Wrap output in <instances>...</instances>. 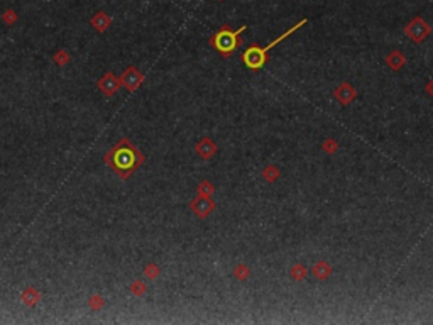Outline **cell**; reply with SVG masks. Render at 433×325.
<instances>
[{"mask_svg":"<svg viewBox=\"0 0 433 325\" xmlns=\"http://www.w3.org/2000/svg\"><path fill=\"white\" fill-rule=\"evenodd\" d=\"M107 161H110L112 168L122 178H125L144 161V156L136 148H132L127 141H124L112 151L110 156H107Z\"/></svg>","mask_w":433,"mask_h":325,"instance_id":"cell-1","label":"cell"},{"mask_svg":"<svg viewBox=\"0 0 433 325\" xmlns=\"http://www.w3.org/2000/svg\"><path fill=\"white\" fill-rule=\"evenodd\" d=\"M305 24H306V19L299 20V22H298V24H294V26L291 27V29L286 31L285 34H281L278 39L271 41L268 46H264V48H261V46H250V48H247V50L244 51V54H242V61H244V64L249 68V70H252V71H259L262 66H264L266 63H268V51H269V50H273V48L276 46V44L281 43V41H285L286 38H288V36L294 34V32H296V31L299 29V27L305 26Z\"/></svg>","mask_w":433,"mask_h":325,"instance_id":"cell-2","label":"cell"},{"mask_svg":"<svg viewBox=\"0 0 433 325\" xmlns=\"http://www.w3.org/2000/svg\"><path fill=\"white\" fill-rule=\"evenodd\" d=\"M245 29H247L245 26H242L241 29H237V31L230 29L229 26H222L220 31H217L215 34L210 38V46L215 48L220 54L225 56V58H229V56L242 44L241 34Z\"/></svg>","mask_w":433,"mask_h":325,"instance_id":"cell-3","label":"cell"},{"mask_svg":"<svg viewBox=\"0 0 433 325\" xmlns=\"http://www.w3.org/2000/svg\"><path fill=\"white\" fill-rule=\"evenodd\" d=\"M404 34H406L413 43L422 44L423 41L432 34V27H430V24L425 22V20L418 15V17H415L406 24V27H404Z\"/></svg>","mask_w":433,"mask_h":325,"instance_id":"cell-4","label":"cell"},{"mask_svg":"<svg viewBox=\"0 0 433 325\" xmlns=\"http://www.w3.org/2000/svg\"><path fill=\"white\" fill-rule=\"evenodd\" d=\"M190 207H192L193 214L198 215L200 218H205V217H208V215L212 214L213 210H215V202H213L210 197H203V195H198L195 200H192Z\"/></svg>","mask_w":433,"mask_h":325,"instance_id":"cell-5","label":"cell"},{"mask_svg":"<svg viewBox=\"0 0 433 325\" xmlns=\"http://www.w3.org/2000/svg\"><path fill=\"white\" fill-rule=\"evenodd\" d=\"M143 81H144V75L139 70H137V68H134V66L127 68V70L124 71V75L120 76V83H122L129 92L137 90V88H139V85L143 83Z\"/></svg>","mask_w":433,"mask_h":325,"instance_id":"cell-6","label":"cell"},{"mask_svg":"<svg viewBox=\"0 0 433 325\" xmlns=\"http://www.w3.org/2000/svg\"><path fill=\"white\" fill-rule=\"evenodd\" d=\"M334 97L337 99V102H340L342 105H349L350 102L355 100V97H357V92L354 90V87H352L350 83L343 81V83H340L337 88H335Z\"/></svg>","mask_w":433,"mask_h":325,"instance_id":"cell-7","label":"cell"},{"mask_svg":"<svg viewBox=\"0 0 433 325\" xmlns=\"http://www.w3.org/2000/svg\"><path fill=\"white\" fill-rule=\"evenodd\" d=\"M195 151H196L198 156L203 158V160H210V158H212L213 154L217 153V144L212 139H210V137H203L201 141L196 142Z\"/></svg>","mask_w":433,"mask_h":325,"instance_id":"cell-8","label":"cell"},{"mask_svg":"<svg viewBox=\"0 0 433 325\" xmlns=\"http://www.w3.org/2000/svg\"><path fill=\"white\" fill-rule=\"evenodd\" d=\"M98 87L105 95H114L120 87V80H117L114 73H105L103 78L98 81Z\"/></svg>","mask_w":433,"mask_h":325,"instance_id":"cell-9","label":"cell"},{"mask_svg":"<svg viewBox=\"0 0 433 325\" xmlns=\"http://www.w3.org/2000/svg\"><path fill=\"white\" fill-rule=\"evenodd\" d=\"M386 64L391 68L392 71H399L406 64V56L401 51H391L386 56Z\"/></svg>","mask_w":433,"mask_h":325,"instance_id":"cell-10","label":"cell"},{"mask_svg":"<svg viewBox=\"0 0 433 325\" xmlns=\"http://www.w3.org/2000/svg\"><path fill=\"white\" fill-rule=\"evenodd\" d=\"M110 24H112V17L105 14V12H98V14H95L92 19V27H95L98 32L107 31Z\"/></svg>","mask_w":433,"mask_h":325,"instance_id":"cell-11","label":"cell"},{"mask_svg":"<svg viewBox=\"0 0 433 325\" xmlns=\"http://www.w3.org/2000/svg\"><path fill=\"white\" fill-rule=\"evenodd\" d=\"M311 274H313L317 279H320V281H323V279H327L332 274L330 264L327 261H318L313 268H311Z\"/></svg>","mask_w":433,"mask_h":325,"instance_id":"cell-12","label":"cell"},{"mask_svg":"<svg viewBox=\"0 0 433 325\" xmlns=\"http://www.w3.org/2000/svg\"><path fill=\"white\" fill-rule=\"evenodd\" d=\"M39 298H41V296H39V293L34 290V288H27V290L22 293V300L27 307H34V305L39 302Z\"/></svg>","mask_w":433,"mask_h":325,"instance_id":"cell-13","label":"cell"},{"mask_svg":"<svg viewBox=\"0 0 433 325\" xmlns=\"http://www.w3.org/2000/svg\"><path fill=\"white\" fill-rule=\"evenodd\" d=\"M306 274H308V270H306V268L303 266V264H294V266L289 270V276L293 279H296V281H301V279H305Z\"/></svg>","mask_w":433,"mask_h":325,"instance_id":"cell-14","label":"cell"},{"mask_svg":"<svg viewBox=\"0 0 433 325\" xmlns=\"http://www.w3.org/2000/svg\"><path fill=\"white\" fill-rule=\"evenodd\" d=\"M262 178H264L266 181H269V183L276 181L279 178V169L274 164H269L268 168H264V171H262Z\"/></svg>","mask_w":433,"mask_h":325,"instance_id":"cell-15","label":"cell"},{"mask_svg":"<svg viewBox=\"0 0 433 325\" xmlns=\"http://www.w3.org/2000/svg\"><path fill=\"white\" fill-rule=\"evenodd\" d=\"M198 195H203V197H212V193L215 192V186L212 185L210 181H201L198 185Z\"/></svg>","mask_w":433,"mask_h":325,"instance_id":"cell-16","label":"cell"},{"mask_svg":"<svg viewBox=\"0 0 433 325\" xmlns=\"http://www.w3.org/2000/svg\"><path fill=\"white\" fill-rule=\"evenodd\" d=\"M234 274H236L237 279H241V281H245V279L250 276V270L245 264H237V268L234 270Z\"/></svg>","mask_w":433,"mask_h":325,"instance_id":"cell-17","label":"cell"},{"mask_svg":"<svg viewBox=\"0 0 433 325\" xmlns=\"http://www.w3.org/2000/svg\"><path fill=\"white\" fill-rule=\"evenodd\" d=\"M323 151L329 153V154H334L338 151V142L335 139H332V137H329V139H325V142H323Z\"/></svg>","mask_w":433,"mask_h":325,"instance_id":"cell-18","label":"cell"},{"mask_svg":"<svg viewBox=\"0 0 433 325\" xmlns=\"http://www.w3.org/2000/svg\"><path fill=\"white\" fill-rule=\"evenodd\" d=\"M144 276L149 279H154L159 276V268L156 266V264H149V266L144 268Z\"/></svg>","mask_w":433,"mask_h":325,"instance_id":"cell-19","label":"cell"},{"mask_svg":"<svg viewBox=\"0 0 433 325\" xmlns=\"http://www.w3.org/2000/svg\"><path fill=\"white\" fill-rule=\"evenodd\" d=\"M52 59H54V63H58L59 66H64V64H66L68 61H70V54H68L66 51H58Z\"/></svg>","mask_w":433,"mask_h":325,"instance_id":"cell-20","label":"cell"},{"mask_svg":"<svg viewBox=\"0 0 433 325\" xmlns=\"http://www.w3.org/2000/svg\"><path fill=\"white\" fill-rule=\"evenodd\" d=\"M131 291H132V293H134L136 296H143V295L145 293V284H144L143 281H136V283H132Z\"/></svg>","mask_w":433,"mask_h":325,"instance_id":"cell-21","label":"cell"},{"mask_svg":"<svg viewBox=\"0 0 433 325\" xmlns=\"http://www.w3.org/2000/svg\"><path fill=\"white\" fill-rule=\"evenodd\" d=\"M2 19H3V22H5V24L12 26V24L17 20V14H15L14 10H5V14L2 15Z\"/></svg>","mask_w":433,"mask_h":325,"instance_id":"cell-22","label":"cell"},{"mask_svg":"<svg viewBox=\"0 0 433 325\" xmlns=\"http://www.w3.org/2000/svg\"><path fill=\"white\" fill-rule=\"evenodd\" d=\"M102 305H103V300L100 298V296H92V298H90L92 310H100V308H102Z\"/></svg>","mask_w":433,"mask_h":325,"instance_id":"cell-23","label":"cell"},{"mask_svg":"<svg viewBox=\"0 0 433 325\" xmlns=\"http://www.w3.org/2000/svg\"><path fill=\"white\" fill-rule=\"evenodd\" d=\"M425 90H427V93H428V95H430V97H433V80H432V81H428V83H427V87H425Z\"/></svg>","mask_w":433,"mask_h":325,"instance_id":"cell-24","label":"cell"},{"mask_svg":"<svg viewBox=\"0 0 433 325\" xmlns=\"http://www.w3.org/2000/svg\"><path fill=\"white\" fill-rule=\"evenodd\" d=\"M220 2H224V0H220Z\"/></svg>","mask_w":433,"mask_h":325,"instance_id":"cell-25","label":"cell"}]
</instances>
